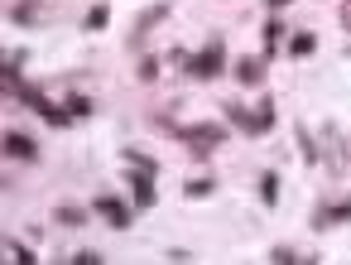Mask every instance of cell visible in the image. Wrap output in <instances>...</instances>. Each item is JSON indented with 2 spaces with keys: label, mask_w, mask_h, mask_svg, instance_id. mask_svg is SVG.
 <instances>
[{
  "label": "cell",
  "mask_w": 351,
  "mask_h": 265,
  "mask_svg": "<svg viewBox=\"0 0 351 265\" xmlns=\"http://www.w3.org/2000/svg\"><path fill=\"white\" fill-rule=\"evenodd\" d=\"M15 92H20V97H25V106H29V111H39L49 126H68V116H73V111H58V106H53V102H49L39 87H25V82H20Z\"/></svg>",
  "instance_id": "obj_1"
},
{
  "label": "cell",
  "mask_w": 351,
  "mask_h": 265,
  "mask_svg": "<svg viewBox=\"0 0 351 265\" xmlns=\"http://www.w3.org/2000/svg\"><path fill=\"white\" fill-rule=\"evenodd\" d=\"M188 68H193L197 78H217V73H221V44H212V49H202V54H197V58H193Z\"/></svg>",
  "instance_id": "obj_2"
},
{
  "label": "cell",
  "mask_w": 351,
  "mask_h": 265,
  "mask_svg": "<svg viewBox=\"0 0 351 265\" xmlns=\"http://www.w3.org/2000/svg\"><path fill=\"white\" fill-rule=\"evenodd\" d=\"M183 140H188L193 150H202V154H207V150L221 140V126H193V130H183Z\"/></svg>",
  "instance_id": "obj_3"
},
{
  "label": "cell",
  "mask_w": 351,
  "mask_h": 265,
  "mask_svg": "<svg viewBox=\"0 0 351 265\" xmlns=\"http://www.w3.org/2000/svg\"><path fill=\"white\" fill-rule=\"evenodd\" d=\"M236 82L260 87V82H265V58H241V63H236Z\"/></svg>",
  "instance_id": "obj_4"
},
{
  "label": "cell",
  "mask_w": 351,
  "mask_h": 265,
  "mask_svg": "<svg viewBox=\"0 0 351 265\" xmlns=\"http://www.w3.org/2000/svg\"><path fill=\"white\" fill-rule=\"evenodd\" d=\"M97 212H106L111 227H130V207H125L121 198H97Z\"/></svg>",
  "instance_id": "obj_5"
},
{
  "label": "cell",
  "mask_w": 351,
  "mask_h": 265,
  "mask_svg": "<svg viewBox=\"0 0 351 265\" xmlns=\"http://www.w3.org/2000/svg\"><path fill=\"white\" fill-rule=\"evenodd\" d=\"M0 145H5V154H15V159H34V154H39V150H34V140H29V135H20V130H10Z\"/></svg>",
  "instance_id": "obj_6"
},
{
  "label": "cell",
  "mask_w": 351,
  "mask_h": 265,
  "mask_svg": "<svg viewBox=\"0 0 351 265\" xmlns=\"http://www.w3.org/2000/svg\"><path fill=\"white\" fill-rule=\"evenodd\" d=\"M130 183H135V203L140 207H149L154 203V178H149V169L140 164V174H130Z\"/></svg>",
  "instance_id": "obj_7"
},
{
  "label": "cell",
  "mask_w": 351,
  "mask_h": 265,
  "mask_svg": "<svg viewBox=\"0 0 351 265\" xmlns=\"http://www.w3.org/2000/svg\"><path fill=\"white\" fill-rule=\"evenodd\" d=\"M289 49H293V58H308V54L317 49V39H313V34H293V44H289Z\"/></svg>",
  "instance_id": "obj_8"
},
{
  "label": "cell",
  "mask_w": 351,
  "mask_h": 265,
  "mask_svg": "<svg viewBox=\"0 0 351 265\" xmlns=\"http://www.w3.org/2000/svg\"><path fill=\"white\" fill-rule=\"evenodd\" d=\"M106 20H111L106 5H92V10H87V30H106Z\"/></svg>",
  "instance_id": "obj_9"
},
{
  "label": "cell",
  "mask_w": 351,
  "mask_h": 265,
  "mask_svg": "<svg viewBox=\"0 0 351 265\" xmlns=\"http://www.w3.org/2000/svg\"><path fill=\"white\" fill-rule=\"evenodd\" d=\"M58 222H63V227H82L87 212H82V207H58Z\"/></svg>",
  "instance_id": "obj_10"
},
{
  "label": "cell",
  "mask_w": 351,
  "mask_h": 265,
  "mask_svg": "<svg viewBox=\"0 0 351 265\" xmlns=\"http://www.w3.org/2000/svg\"><path fill=\"white\" fill-rule=\"evenodd\" d=\"M260 198H265V203H274V198H279V178H274V174H265V183H260Z\"/></svg>",
  "instance_id": "obj_11"
},
{
  "label": "cell",
  "mask_w": 351,
  "mask_h": 265,
  "mask_svg": "<svg viewBox=\"0 0 351 265\" xmlns=\"http://www.w3.org/2000/svg\"><path fill=\"white\" fill-rule=\"evenodd\" d=\"M279 39H284V25H279V20H274V25H265V44H269V49H274V44H279Z\"/></svg>",
  "instance_id": "obj_12"
},
{
  "label": "cell",
  "mask_w": 351,
  "mask_h": 265,
  "mask_svg": "<svg viewBox=\"0 0 351 265\" xmlns=\"http://www.w3.org/2000/svg\"><path fill=\"white\" fill-rule=\"evenodd\" d=\"M202 193H212V183H207V178H193V183H188V198H202Z\"/></svg>",
  "instance_id": "obj_13"
},
{
  "label": "cell",
  "mask_w": 351,
  "mask_h": 265,
  "mask_svg": "<svg viewBox=\"0 0 351 265\" xmlns=\"http://www.w3.org/2000/svg\"><path fill=\"white\" fill-rule=\"evenodd\" d=\"M269 260H274V265H293V260H298V255H293V251H284V246H279V251H269Z\"/></svg>",
  "instance_id": "obj_14"
},
{
  "label": "cell",
  "mask_w": 351,
  "mask_h": 265,
  "mask_svg": "<svg viewBox=\"0 0 351 265\" xmlns=\"http://www.w3.org/2000/svg\"><path fill=\"white\" fill-rule=\"evenodd\" d=\"M284 5H289V0H269V10H284Z\"/></svg>",
  "instance_id": "obj_15"
},
{
  "label": "cell",
  "mask_w": 351,
  "mask_h": 265,
  "mask_svg": "<svg viewBox=\"0 0 351 265\" xmlns=\"http://www.w3.org/2000/svg\"><path fill=\"white\" fill-rule=\"evenodd\" d=\"M0 68H5V63H0Z\"/></svg>",
  "instance_id": "obj_16"
}]
</instances>
